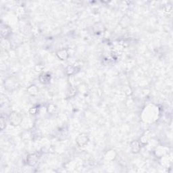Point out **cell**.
I'll return each instance as SVG.
<instances>
[{
  "instance_id": "1",
  "label": "cell",
  "mask_w": 173,
  "mask_h": 173,
  "mask_svg": "<svg viewBox=\"0 0 173 173\" xmlns=\"http://www.w3.org/2000/svg\"><path fill=\"white\" fill-rule=\"evenodd\" d=\"M9 118H10V124L14 125V126H18L22 122L21 115L16 112H12L10 114Z\"/></svg>"
},
{
  "instance_id": "2",
  "label": "cell",
  "mask_w": 173,
  "mask_h": 173,
  "mask_svg": "<svg viewBox=\"0 0 173 173\" xmlns=\"http://www.w3.org/2000/svg\"><path fill=\"white\" fill-rule=\"evenodd\" d=\"M88 141H89V138H88L87 135L85 133H81L80 134L78 137H77L76 141L77 143L79 145L80 147L84 146L85 145H86Z\"/></svg>"
},
{
  "instance_id": "3",
  "label": "cell",
  "mask_w": 173,
  "mask_h": 173,
  "mask_svg": "<svg viewBox=\"0 0 173 173\" xmlns=\"http://www.w3.org/2000/svg\"><path fill=\"white\" fill-rule=\"evenodd\" d=\"M56 55L59 59L61 60H67L69 56V54L68 52L67 49H61L58 50L56 52Z\"/></svg>"
},
{
  "instance_id": "4",
  "label": "cell",
  "mask_w": 173,
  "mask_h": 173,
  "mask_svg": "<svg viewBox=\"0 0 173 173\" xmlns=\"http://www.w3.org/2000/svg\"><path fill=\"white\" fill-rule=\"evenodd\" d=\"M37 160H38V156L35 154H30V155H29L27 158V164H28L29 166H31L35 165L37 162Z\"/></svg>"
},
{
  "instance_id": "5",
  "label": "cell",
  "mask_w": 173,
  "mask_h": 173,
  "mask_svg": "<svg viewBox=\"0 0 173 173\" xmlns=\"http://www.w3.org/2000/svg\"><path fill=\"white\" fill-rule=\"evenodd\" d=\"M130 149L132 153H138L141 150V145L138 141H132L130 144Z\"/></svg>"
},
{
  "instance_id": "6",
  "label": "cell",
  "mask_w": 173,
  "mask_h": 173,
  "mask_svg": "<svg viewBox=\"0 0 173 173\" xmlns=\"http://www.w3.org/2000/svg\"><path fill=\"white\" fill-rule=\"evenodd\" d=\"M39 80L40 82L43 84L48 83L49 81H50V76H49V75L47 74V73H44V74L40 75Z\"/></svg>"
},
{
  "instance_id": "7",
  "label": "cell",
  "mask_w": 173,
  "mask_h": 173,
  "mask_svg": "<svg viewBox=\"0 0 173 173\" xmlns=\"http://www.w3.org/2000/svg\"><path fill=\"white\" fill-rule=\"evenodd\" d=\"M28 93L31 95H35L37 94L38 89L37 88L36 86L31 85L28 88Z\"/></svg>"
},
{
  "instance_id": "8",
  "label": "cell",
  "mask_w": 173,
  "mask_h": 173,
  "mask_svg": "<svg viewBox=\"0 0 173 173\" xmlns=\"http://www.w3.org/2000/svg\"><path fill=\"white\" fill-rule=\"evenodd\" d=\"M55 110H57V108L56 107V106L54 105H49V106H48L47 108V110H48V112H50L51 114H53L55 112Z\"/></svg>"
},
{
  "instance_id": "9",
  "label": "cell",
  "mask_w": 173,
  "mask_h": 173,
  "mask_svg": "<svg viewBox=\"0 0 173 173\" xmlns=\"http://www.w3.org/2000/svg\"><path fill=\"white\" fill-rule=\"evenodd\" d=\"M36 112H37V109H36L35 108H31L30 113L31 114H36Z\"/></svg>"
}]
</instances>
